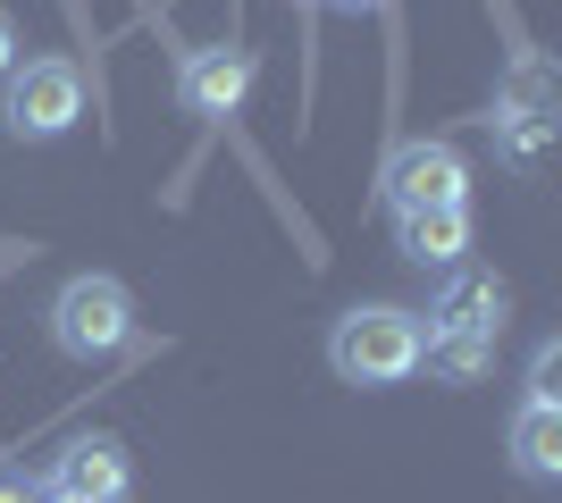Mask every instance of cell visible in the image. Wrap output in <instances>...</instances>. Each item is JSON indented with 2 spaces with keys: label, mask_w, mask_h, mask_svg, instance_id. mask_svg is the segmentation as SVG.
<instances>
[{
  "label": "cell",
  "mask_w": 562,
  "mask_h": 503,
  "mask_svg": "<svg viewBox=\"0 0 562 503\" xmlns=\"http://www.w3.org/2000/svg\"><path fill=\"white\" fill-rule=\"evenodd\" d=\"M395 218V243H403V261H420V268H453L470 252V202H437V210H386Z\"/></svg>",
  "instance_id": "obj_7"
},
{
  "label": "cell",
  "mask_w": 562,
  "mask_h": 503,
  "mask_svg": "<svg viewBox=\"0 0 562 503\" xmlns=\"http://www.w3.org/2000/svg\"><path fill=\"white\" fill-rule=\"evenodd\" d=\"M546 135H554V118H520V110H495V144L513 151L520 168H538V160H546Z\"/></svg>",
  "instance_id": "obj_11"
},
{
  "label": "cell",
  "mask_w": 562,
  "mask_h": 503,
  "mask_svg": "<svg viewBox=\"0 0 562 503\" xmlns=\"http://www.w3.org/2000/svg\"><path fill=\"white\" fill-rule=\"evenodd\" d=\"M126 445L117 436H68L43 470V503H126Z\"/></svg>",
  "instance_id": "obj_6"
},
{
  "label": "cell",
  "mask_w": 562,
  "mask_h": 503,
  "mask_svg": "<svg viewBox=\"0 0 562 503\" xmlns=\"http://www.w3.org/2000/svg\"><path fill=\"white\" fill-rule=\"evenodd\" d=\"M386 210H437V202H470V160L453 144H403L378 176Z\"/></svg>",
  "instance_id": "obj_5"
},
{
  "label": "cell",
  "mask_w": 562,
  "mask_h": 503,
  "mask_svg": "<svg viewBox=\"0 0 562 503\" xmlns=\"http://www.w3.org/2000/svg\"><path fill=\"white\" fill-rule=\"evenodd\" d=\"M336 9H352V18H361V9H386V0H336Z\"/></svg>",
  "instance_id": "obj_14"
},
{
  "label": "cell",
  "mask_w": 562,
  "mask_h": 503,
  "mask_svg": "<svg viewBox=\"0 0 562 503\" xmlns=\"http://www.w3.org/2000/svg\"><path fill=\"white\" fill-rule=\"evenodd\" d=\"M126 335H135V294L117 277L85 268V277H68L50 294V344L68 361H110V353H126Z\"/></svg>",
  "instance_id": "obj_2"
},
{
  "label": "cell",
  "mask_w": 562,
  "mask_h": 503,
  "mask_svg": "<svg viewBox=\"0 0 562 503\" xmlns=\"http://www.w3.org/2000/svg\"><path fill=\"white\" fill-rule=\"evenodd\" d=\"M513 470L520 479H562V403L513 411Z\"/></svg>",
  "instance_id": "obj_8"
},
{
  "label": "cell",
  "mask_w": 562,
  "mask_h": 503,
  "mask_svg": "<svg viewBox=\"0 0 562 503\" xmlns=\"http://www.w3.org/2000/svg\"><path fill=\"white\" fill-rule=\"evenodd\" d=\"M303 9H311V0H303Z\"/></svg>",
  "instance_id": "obj_15"
},
{
  "label": "cell",
  "mask_w": 562,
  "mask_h": 503,
  "mask_svg": "<svg viewBox=\"0 0 562 503\" xmlns=\"http://www.w3.org/2000/svg\"><path fill=\"white\" fill-rule=\"evenodd\" d=\"M420 369H437L446 386H479V378L495 369V335H470V328H428Z\"/></svg>",
  "instance_id": "obj_10"
},
{
  "label": "cell",
  "mask_w": 562,
  "mask_h": 503,
  "mask_svg": "<svg viewBox=\"0 0 562 503\" xmlns=\"http://www.w3.org/2000/svg\"><path fill=\"white\" fill-rule=\"evenodd\" d=\"M529 403H562V344H538V361H529Z\"/></svg>",
  "instance_id": "obj_12"
},
{
  "label": "cell",
  "mask_w": 562,
  "mask_h": 503,
  "mask_svg": "<svg viewBox=\"0 0 562 503\" xmlns=\"http://www.w3.org/2000/svg\"><path fill=\"white\" fill-rule=\"evenodd\" d=\"M504 311H513L504 277H453V286H446V302L428 311V328H470V335H495V328H504Z\"/></svg>",
  "instance_id": "obj_9"
},
{
  "label": "cell",
  "mask_w": 562,
  "mask_h": 503,
  "mask_svg": "<svg viewBox=\"0 0 562 503\" xmlns=\"http://www.w3.org/2000/svg\"><path fill=\"white\" fill-rule=\"evenodd\" d=\"M260 84V59L244 43H193L177 59V110L186 118H235Z\"/></svg>",
  "instance_id": "obj_4"
},
{
  "label": "cell",
  "mask_w": 562,
  "mask_h": 503,
  "mask_svg": "<svg viewBox=\"0 0 562 503\" xmlns=\"http://www.w3.org/2000/svg\"><path fill=\"white\" fill-rule=\"evenodd\" d=\"M420 344H428V319L420 311H395V302H361L328 328V369L345 386H403L420 369Z\"/></svg>",
  "instance_id": "obj_1"
},
{
  "label": "cell",
  "mask_w": 562,
  "mask_h": 503,
  "mask_svg": "<svg viewBox=\"0 0 562 503\" xmlns=\"http://www.w3.org/2000/svg\"><path fill=\"white\" fill-rule=\"evenodd\" d=\"M0 84H9L0 118H9V135H18V144H59V135L85 118V76H76V59H59V50H43V59L9 68Z\"/></svg>",
  "instance_id": "obj_3"
},
{
  "label": "cell",
  "mask_w": 562,
  "mask_h": 503,
  "mask_svg": "<svg viewBox=\"0 0 562 503\" xmlns=\"http://www.w3.org/2000/svg\"><path fill=\"white\" fill-rule=\"evenodd\" d=\"M18 68V25H9V9H0V76Z\"/></svg>",
  "instance_id": "obj_13"
}]
</instances>
